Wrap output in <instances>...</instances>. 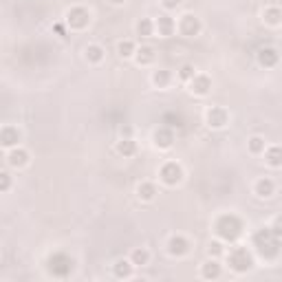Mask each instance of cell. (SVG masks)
Segmentation results:
<instances>
[{"mask_svg": "<svg viewBox=\"0 0 282 282\" xmlns=\"http://www.w3.org/2000/svg\"><path fill=\"white\" fill-rule=\"evenodd\" d=\"M254 247L265 260H273L280 254V236L271 227H263L254 234Z\"/></svg>", "mask_w": 282, "mask_h": 282, "instance_id": "6da1fadb", "label": "cell"}, {"mask_svg": "<svg viewBox=\"0 0 282 282\" xmlns=\"http://www.w3.org/2000/svg\"><path fill=\"white\" fill-rule=\"evenodd\" d=\"M216 234L220 236V240L225 243H234L240 238L243 234V220L236 214H225L216 220Z\"/></svg>", "mask_w": 282, "mask_h": 282, "instance_id": "7a4b0ae2", "label": "cell"}, {"mask_svg": "<svg viewBox=\"0 0 282 282\" xmlns=\"http://www.w3.org/2000/svg\"><path fill=\"white\" fill-rule=\"evenodd\" d=\"M227 260H229V267H232L234 271H249L251 267H254V258H251V254L245 247H234L232 251H229V256H227Z\"/></svg>", "mask_w": 282, "mask_h": 282, "instance_id": "3957f363", "label": "cell"}, {"mask_svg": "<svg viewBox=\"0 0 282 282\" xmlns=\"http://www.w3.org/2000/svg\"><path fill=\"white\" fill-rule=\"evenodd\" d=\"M49 271L55 278H66L73 271V260L66 254H53L49 258Z\"/></svg>", "mask_w": 282, "mask_h": 282, "instance_id": "277c9868", "label": "cell"}, {"mask_svg": "<svg viewBox=\"0 0 282 282\" xmlns=\"http://www.w3.org/2000/svg\"><path fill=\"white\" fill-rule=\"evenodd\" d=\"M181 179H183V168L176 161H168L161 168V181L166 185H176V183H181Z\"/></svg>", "mask_w": 282, "mask_h": 282, "instance_id": "5b68a950", "label": "cell"}, {"mask_svg": "<svg viewBox=\"0 0 282 282\" xmlns=\"http://www.w3.org/2000/svg\"><path fill=\"white\" fill-rule=\"evenodd\" d=\"M66 22H69L71 29H84L91 22V13H88L84 7H73V9L66 13Z\"/></svg>", "mask_w": 282, "mask_h": 282, "instance_id": "8992f818", "label": "cell"}, {"mask_svg": "<svg viewBox=\"0 0 282 282\" xmlns=\"http://www.w3.org/2000/svg\"><path fill=\"white\" fill-rule=\"evenodd\" d=\"M227 122H229V115H227L225 108L212 106L210 110H207V126H210V128H223Z\"/></svg>", "mask_w": 282, "mask_h": 282, "instance_id": "52a82bcc", "label": "cell"}, {"mask_svg": "<svg viewBox=\"0 0 282 282\" xmlns=\"http://www.w3.org/2000/svg\"><path fill=\"white\" fill-rule=\"evenodd\" d=\"M179 31L183 35H188V38H192V35H198V31H201V22H198L196 16L188 13V16H183L181 22H179Z\"/></svg>", "mask_w": 282, "mask_h": 282, "instance_id": "ba28073f", "label": "cell"}, {"mask_svg": "<svg viewBox=\"0 0 282 282\" xmlns=\"http://www.w3.org/2000/svg\"><path fill=\"white\" fill-rule=\"evenodd\" d=\"M0 144L5 148H13L20 144V130L13 128V126H5L3 132H0Z\"/></svg>", "mask_w": 282, "mask_h": 282, "instance_id": "9c48e42d", "label": "cell"}, {"mask_svg": "<svg viewBox=\"0 0 282 282\" xmlns=\"http://www.w3.org/2000/svg\"><path fill=\"white\" fill-rule=\"evenodd\" d=\"M190 249V243L183 238V236H172V238L168 240V251L172 256H185Z\"/></svg>", "mask_w": 282, "mask_h": 282, "instance_id": "30bf717a", "label": "cell"}, {"mask_svg": "<svg viewBox=\"0 0 282 282\" xmlns=\"http://www.w3.org/2000/svg\"><path fill=\"white\" fill-rule=\"evenodd\" d=\"M210 88H212V82H210L207 75H196L194 79L190 82V91L194 95H207V93H210Z\"/></svg>", "mask_w": 282, "mask_h": 282, "instance_id": "8fae6325", "label": "cell"}, {"mask_svg": "<svg viewBox=\"0 0 282 282\" xmlns=\"http://www.w3.org/2000/svg\"><path fill=\"white\" fill-rule=\"evenodd\" d=\"M278 60H280L278 51H276V49H271V47H265V49H260V53H258V62H260L263 66H267V69L276 66Z\"/></svg>", "mask_w": 282, "mask_h": 282, "instance_id": "7c38bea8", "label": "cell"}, {"mask_svg": "<svg viewBox=\"0 0 282 282\" xmlns=\"http://www.w3.org/2000/svg\"><path fill=\"white\" fill-rule=\"evenodd\" d=\"M154 144H157L159 148H170L174 144V132L163 126V128H159L157 132H154Z\"/></svg>", "mask_w": 282, "mask_h": 282, "instance_id": "4fadbf2b", "label": "cell"}, {"mask_svg": "<svg viewBox=\"0 0 282 282\" xmlns=\"http://www.w3.org/2000/svg\"><path fill=\"white\" fill-rule=\"evenodd\" d=\"M265 159H267V163H269L271 168H282V148H280V146L267 148Z\"/></svg>", "mask_w": 282, "mask_h": 282, "instance_id": "5bb4252c", "label": "cell"}, {"mask_svg": "<svg viewBox=\"0 0 282 282\" xmlns=\"http://www.w3.org/2000/svg\"><path fill=\"white\" fill-rule=\"evenodd\" d=\"M263 18H265L267 25L278 27V25H282V9H278V7H267L265 13H263Z\"/></svg>", "mask_w": 282, "mask_h": 282, "instance_id": "9a60e30c", "label": "cell"}, {"mask_svg": "<svg viewBox=\"0 0 282 282\" xmlns=\"http://www.w3.org/2000/svg\"><path fill=\"white\" fill-rule=\"evenodd\" d=\"M154 27L159 29V35H172L174 29H176L174 20L170 16H159V20H157V25H154Z\"/></svg>", "mask_w": 282, "mask_h": 282, "instance_id": "2e32d148", "label": "cell"}, {"mask_svg": "<svg viewBox=\"0 0 282 282\" xmlns=\"http://www.w3.org/2000/svg\"><path fill=\"white\" fill-rule=\"evenodd\" d=\"M7 161H9V166H13V168H22V166H27V163H29V152L11 150L9 157H7Z\"/></svg>", "mask_w": 282, "mask_h": 282, "instance_id": "e0dca14e", "label": "cell"}, {"mask_svg": "<svg viewBox=\"0 0 282 282\" xmlns=\"http://www.w3.org/2000/svg\"><path fill=\"white\" fill-rule=\"evenodd\" d=\"M115 278H130L132 276V260H117L113 265Z\"/></svg>", "mask_w": 282, "mask_h": 282, "instance_id": "ac0fdd59", "label": "cell"}, {"mask_svg": "<svg viewBox=\"0 0 282 282\" xmlns=\"http://www.w3.org/2000/svg\"><path fill=\"white\" fill-rule=\"evenodd\" d=\"M273 190H276V185H273L271 179H267V176L256 183V194L263 196V198H269V196L273 194Z\"/></svg>", "mask_w": 282, "mask_h": 282, "instance_id": "d6986e66", "label": "cell"}, {"mask_svg": "<svg viewBox=\"0 0 282 282\" xmlns=\"http://www.w3.org/2000/svg\"><path fill=\"white\" fill-rule=\"evenodd\" d=\"M117 152L124 154V157H132L137 152V144L130 137H122V141L117 144Z\"/></svg>", "mask_w": 282, "mask_h": 282, "instance_id": "ffe728a7", "label": "cell"}, {"mask_svg": "<svg viewBox=\"0 0 282 282\" xmlns=\"http://www.w3.org/2000/svg\"><path fill=\"white\" fill-rule=\"evenodd\" d=\"M201 273H203V278H207V280H216V278H220V265L216 260H207L203 265Z\"/></svg>", "mask_w": 282, "mask_h": 282, "instance_id": "44dd1931", "label": "cell"}, {"mask_svg": "<svg viewBox=\"0 0 282 282\" xmlns=\"http://www.w3.org/2000/svg\"><path fill=\"white\" fill-rule=\"evenodd\" d=\"M137 194L141 201H152L154 194H157V188H154V183H139V188H137Z\"/></svg>", "mask_w": 282, "mask_h": 282, "instance_id": "7402d4cb", "label": "cell"}, {"mask_svg": "<svg viewBox=\"0 0 282 282\" xmlns=\"http://www.w3.org/2000/svg\"><path fill=\"white\" fill-rule=\"evenodd\" d=\"M86 60L93 62V64L102 62L104 60V49L99 47V44H88L86 47Z\"/></svg>", "mask_w": 282, "mask_h": 282, "instance_id": "603a6c76", "label": "cell"}, {"mask_svg": "<svg viewBox=\"0 0 282 282\" xmlns=\"http://www.w3.org/2000/svg\"><path fill=\"white\" fill-rule=\"evenodd\" d=\"M135 55H137V62L141 66H146V64H150L154 60V49L152 47H141Z\"/></svg>", "mask_w": 282, "mask_h": 282, "instance_id": "cb8c5ba5", "label": "cell"}, {"mask_svg": "<svg viewBox=\"0 0 282 282\" xmlns=\"http://www.w3.org/2000/svg\"><path fill=\"white\" fill-rule=\"evenodd\" d=\"M154 31V22L152 20H148V18H141L137 22V33L141 35V38H148V35H152Z\"/></svg>", "mask_w": 282, "mask_h": 282, "instance_id": "d4e9b609", "label": "cell"}, {"mask_svg": "<svg viewBox=\"0 0 282 282\" xmlns=\"http://www.w3.org/2000/svg\"><path fill=\"white\" fill-rule=\"evenodd\" d=\"M130 260H132V265H139V267H144V265H148V260H150V254L141 247V249H132V254H130Z\"/></svg>", "mask_w": 282, "mask_h": 282, "instance_id": "484cf974", "label": "cell"}, {"mask_svg": "<svg viewBox=\"0 0 282 282\" xmlns=\"http://www.w3.org/2000/svg\"><path fill=\"white\" fill-rule=\"evenodd\" d=\"M117 53H119L122 57H130V55H135V53H137L135 42H130V40L119 42V44H117Z\"/></svg>", "mask_w": 282, "mask_h": 282, "instance_id": "4316f807", "label": "cell"}, {"mask_svg": "<svg viewBox=\"0 0 282 282\" xmlns=\"http://www.w3.org/2000/svg\"><path fill=\"white\" fill-rule=\"evenodd\" d=\"M152 82H154V84H157L159 88H166L168 84H170V71H157V73H154V75H152Z\"/></svg>", "mask_w": 282, "mask_h": 282, "instance_id": "83f0119b", "label": "cell"}, {"mask_svg": "<svg viewBox=\"0 0 282 282\" xmlns=\"http://www.w3.org/2000/svg\"><path fill=\"white\" fill-rule=\"evenodd\" d=\"M247 146H249V152H254V154L265 152V139L263 137H251L247 141Z\"/></svg>", "mask_w": 282, "mask_h": 282, "instance_id": "f1b7e54d", "label": "cell"}, {"mask_svg": "<svg viewBox=\"0 0 282 282\" xmlns=\"http://www.w3.org/2000/svg\"><path fill=\"white\" fill-rule=\"evenodd\" d=\"M179 77L183 79V82H192L196 77V71H194V66H190V64H185L183 69L179 71Z\"/></svg>", "mask_w": 282, "mask_h": 282, "instance_id": "f546056e", "label": "cell"}, {"mask_svg": "<svg viewBox=\"0 0 282 282\" xmlns=\"http://www.w3.org/2000/svg\"><path fill=\"white\" fill-rule=\"evenodd\" d=\"M207 251H210V256L216 258V256H220V254H223V245L214 240V243H210V247H207Z\"/></svg>", "mask_w": 282, "mask_h": 282, "instance_id": "4dcf8cb0", "label": "cell"}, {"mask_svg": "<svg viewBox=\"0 0 282 282\" xmlns=\"http://www.w3.org/2000/svg\"><path fill=\"white\" fill-rule=\"evenodd\" d=\"M9 185H11L9 174H7V172H3V174H0V190H3V192H7V190H9Z\"/></svg>", "mask_w": 282, "mask_h": 282, "instance_id": "1f68e13d", "label": "cell"}, {"mask_svg": "<svg viewBox=\"0 0 282 282\" xmlns=\"http://www.w3.org/2000/svg\"><path fill=\"white\" fill-rule=\"evenodd\" d=\"M271 229L276 232L280 238H282V216H276V220H273V225H271Z\"/></svg>", "mask_w": 282, "mask_h": 282, "instance_id": "d6a6232c", "label": "cell"}, {"mask_svg": "<svg viewBox=\"0 0 282 282\" xmlns=\"http://www.w3.org/2000/svg\"><path fill=\"white\" fill-rule=\"evenodd\" d=\"M161 3H163L166 9H176V7L181 5V0H161Z\"/></svg>", "mask_w": 282, "mask_h": 282, "instance_id": "836d02e7", "label": "cell"}, {"mask_svg": "<svg viewBox=\"0 0 282 282\" xmlns=\"http://www.w3.org/2000/svg\"><path fill=\"white\" fill-rule=\"evenodd\" d=\"M132 135V128H130V126H124V128H122V137H130Z\"/></svg>", "mask_w": 282, "mask_h": 282, "instance_id": "e575fe53", "label": "cell"}, {"mask_svg": "<svg viewBox=\"0 0 282 282\" xmlns=\"http://www.w3.org/2000/svg\"><path fill=\"white\" fill-rule=\"evenodd\" d=\"M110 3H113V5H124L126 0H110Z\"/></svg>", "mask_w": 282, "mask_h": 282, "instance_id": "d590c367", "label": "cell"}]
</instances>
